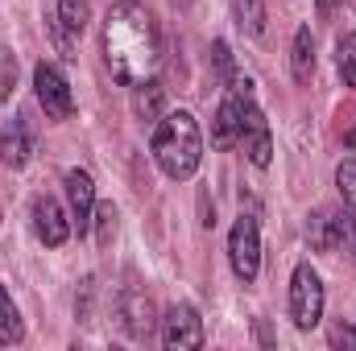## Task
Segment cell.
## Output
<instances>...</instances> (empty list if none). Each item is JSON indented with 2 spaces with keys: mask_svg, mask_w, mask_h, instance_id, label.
Instances as JSON below:
<instances>
[{
  "mask_svg": "<svg viewBox=\"0 0 356 351\" xmlns=\"http://www.w3.org/2000/svg\"><path fill=\"white\" fill-rule=\"evenodd\" d=\"M228 261H232V273H236L245 285L257 281V273H261V232H257V219H253V215H241V219L232 223Z\"/></svg>",
  "mask_w": 356,
  "mask_h": 351,
  "instance_id": "277c9868",
  "label": "cell"
},
{
  "mask_svg": "<svg viewBox=\"0 0 356 351\" xmlns=\"http://www.w3.org/2000/svg\"><path fill=\"white\" fill-rule=\"evenodd\" d=\"M332 348H344V351L356 348V331L348 323H336V327H332Z\"/></svg>",
  "mask_w": 356,
  "mask_h": 351,
  "instance_id": "cb8c5ba5",
  "label": "cell"
},
{
  "mask_svg": "<svg viewBox=\"0 0 356 351\" xmlns=\"http://www.w3.org/2000/svg\"><path fill=\"white\" fill-rule=\"evenodd\" d=\"M162 108H166V91L158 87L154 79H141V83H137V95H133V112L154 124V120L162 116Z\"/></svg>",
  "mask_w": 356,
  "mask_h": 351,
  "instance_id": "9a60e30c",
  "label": "cell"
},
{
  "mask_svg": "<svg viewBox=\"0 0 356 351\" xmlns=\"http://www.w3.org/2000/svg\"><path fill=\"white\" fill-rule=\"evenodd\" d=\"M33 232H38V240L50 244V248L67 244V236H71V219L63 215V207H58L50 194H38V198H33Z\"/></svg>",
  "mask_w": 356,
  "mask_h": 351,
  "instance_id": "9c48e42d",
  "label": "cell"
},
{
  "mask_svg": "<svg viewBox=\"0 0 356 351\" xmlns=\"http://www.w3.org/2000/svg\"><path fill=\"white\" fill-rule=\"evenodd\" d=\"M25 339V327H21V314L8 298V289L0 285V343H21Z\"/></svg>",
  "mask_w": 356,
  "mask_h": 351,
  "instance_id": "2e32d148",
  "label": "cell"
},
{
  "mask_svg": "<svg viewBox=\"0 0 356 351\" xmlns=\"http://www.w3.org/2000/svg\"><path fill=\"white\" fill-rule=\"evenodd\" d=\"M290 318L298 331H311L323 318V281L311 264H298L290 277Z\"/></svg>",
  "mask_w": 356,
  "mask_h": 351,
  "instance_id": "3957f363",
  "label": "cell"
},
{
  "mask_svg": "<svg viewBox=\"0 0 356 351\" xmlns=\"http://www.w3.org/2000/svg\"><path fill=\"white\" fill-rule=\"evenodd\" d=\"M336 4H340V0H315V12H319V21H327V17L336 12Z\"/></svg>",
  "mask_w": 356,
  "mask_h": 351,
  "instance_id": "d4e9b609",
  "label": "cell"
},
{
  "mask_svg": "<svg viewBox=\"0 0 356 351\" xmlns=\"http://www.w3.org/2000/svg\"><path fill=\"white\" fill-rule=\"evenodd\" d=\"M29 153H33L29 128H25L21 120L4 124V128H0V162H4V166H13V170H21V166L29 162Z\"/></svg>",
  "mask_w": 356,
  "mask_h": 351,
  "instance_id": "4fadbf2b",
  "label": "cell"
},
{
  "mask_svg": "<svg viewBox=\"0 0 356 351\" xmlns=\"http://www.w3.org/2000/svg\"><path fill=\"white\" fill-rule=\"evenodd\" d=\"M162 343H166L170 351L203 348V318H199V310H195V306L178 302V306L166 310V318H162Z\"/></svg>",
  "mask_w": 356,
  "mask_h": 351,
  "instance_id": "8992f818",
  "label": "cell"
},
{
  "mask_svg": "<svg viewBox=\"0 0 356 351\" xmlns=\"http://www.w3.org/2000/svg\"><path fill=\"white\" fill-rule=\"evenodd\" d=\"M336 186H340V194H344L348 211L356 215V157L340 162V170H336Z\"/></svg>",
  "mask_w": 356,
  "mask_h": 351,
  "instance_id": "44dd1931",
  "label": "cell"
},
{
  "mask_svg": "<svg viewBox=\"0 0 356 351\" xmlns=\"http://www.w3.org/2000/svg\"><path fill=\"white\" fill-rule=\"evenodd\" d=\"M154 162L162 166V174L175 178V182H186L199 170V162H203V137H199V124H195L191 112H166L158 120Z\"/></svg>",
  "mask_w": 356,
  "mask_h": 351,
  "instance_id": "7a4b0ae2",
  "label": "cell"
},
{
  "mask_svg": "<svg viewBox=\"0 0 356 351\" xmlns=\"http://www.w3.org/2000/svg\"><path fill=\"white\" fill-rule=\"evenodd\" d=\"M348 215H340V211H332V207H323V211H315L311 219H307V244L315 248V252H336L340 244H344V236H348Z\"/></svg>",
  "mask_w": 356,
  "mask_h": 351,
  "instance_id": "ba28073f",
  "label": "cell"
},
{
  "mask_svg": "<svg viewBox=\"0 0 356 351\" xmlns=\"http://www.w3.org/2000/svg\"><path fill=\"white\" fill-rule=\"evenodd\" d=\"M241 108H245V95H232V91H228V99L220 103V112H216V120H211V141H216L220 149H228V145L241 141Z\"/></svg>",
  "mask_w": 356,
  "mask_h": 351,
  "instance_id": "7c38bea8",
  "label": "cell"
},
{
  "mask_svg": "<svg viewBox=\"0 0 356 351\" xmlns=\"http://www.w3.org/2000/svg\"><path fill=\"white\" fill-rule=\"evenodd\" d=\"M67 198H71V215L79 223V232L91 228V215H95V182L88 170H71L67 174Z\"/></svg>",
  "mask_w": 356,
  "mask_h": 351,
  "instance_id": "8fae6325",
  "label": "cell"
},
{
  "mask_svg": "<svg viewBox=\"0 0 356 351\" xmlns=\"http://www.w3.org/2000/svg\"><path fill=\"white\" fill-rule=\"evenodd\" d=\"M344 145H348V149H356V128H348V132H344Z\"/></svg>",
  "mask_w": 356,
  "mask_h": 351,
  "instance_id": "484cf974",
  "label": "cell"
},
{
  "mask_svg": "<svg viewBox=\"0 0 356 351\" xmlns=\"http://www.w3.org/2000/svg\"><path fill=\"white\" fill-rule=\"evenodd\" d=\"M91 223H95V232H99V244H112V236H116V207H112V203H95Z\"/></svg>",
  "mask_w": 356,
  "mask_h": 351,
  "instance_id": "ffe728a7",
  "label": "cell"
},
{
  "mask_svg": "<svg viewBox=\"0 0 356 351\" xmlns=\"http://www.w3.org/2000/svg\"><path fill=\"white\" fill-rule=\"evenodd\" d=\"M120 323H124V331L133 335V339H149L154 335V302L145 298V293H137V289H129L124 298H120Z\"/></svg>",
  "mask_w": 356,
  "mask_h": 351,
  "instance_id": "30bf717a",
  "label": "cell"
},
{
  "mask_svg": "<svg viewBox=\"0 0 356 351\" xmlns=\"http://www.w3.org/2000/svg\"><path fill=\"white\" fill-rule=\"evenodd\" d=\"M241 145H245L249 162H253L257 170H266L269 157H273V141H269L266 116H261V108H257L253 99H245V108H241Z\"/></svg>",
  "mask_w": 356,
  "mask_h": 351,
  "instance_id": "52a82bcc",
  "label": "cell"
},
{
  "mask_svg": "<svg viewBox=\"0 0 356 351\" xmlns=\"http://www.w3.org/2000/svg\"><path fill=\"white\" fill-rule=\"evenodd\" d=\"M290 71H294V83H311V75H315V37H311V29H307V25L294 33Z\"/></svg>",
  "mask_w": 356,
  "mask_h": 351,
  "instance_id": "5bb4252c",
  "label": "cell"
},
{
  "mask_svg": "<svg viewBox=\"0 0 356 351\" xmlns=\"http://www.w3.org/2000/svg\"><path fill=\"white\" fill-rule=\"evenodd\" d=\"M17 87V58H13V50H0V103L13 95Z\"/></svg>",
  "mask_w": 356,
  "mask_h": 351,
  "instance_id": "7402d4cb",
  "label": "cell"
},
{
  "mask_svg": "<svg viewBox=\"0 0 356 351\" xmlns=\"http://www.w3.org/2000/svg\"><path fill=\"white\" fill-rule=\"evenodd\" d=\"M236 21L249 37L266 33V0H236Z\"/></svg>",
  "mask_w": 356,
  "mask_h": 351,
  "instance_id": "e0dca14e",
  "label": "cell"
},
{
  "mask_svg": "<svg viewBox=\"0 0 356 351\" xmlns=\"http://www.w3.org/2000/svg\"><path fill=\"white\" fill-rule=\"evenodd\" d=\"M104 58L116 83L137 87L141 79L154 75L158 58H162V42H158V21L149 17L145 4L137 0H116L108 8V25H104Z\"/></svg>",
  "mask_w": 356,
  "mask_h": 351,
  "instance_id": "6da1fadb",
  "label": "cell"
},
{
  "mask_svg": "<svg viewBox=\"0 0 356 351\" xmlns=\"http://www.w3.org/2000/svg\"><path fill=\"white\" fill-rule=\"evenodd\" d=\"M58 21H63L67 33H83L88 21H91V4L88 0H63L58 4Z\"/></svg>",
  "mask_w": 356,
  "mask_h": 351,
  "instance_id": "ac0fdd59",
  "label": "cell"
},
{
  "mask_svg": "<svg viewBox=\"0 0 356 351\" xmlns=\"http://www.w3.org/2000/svg\"><path fill=\"white\" fill-rule=\"evenodd\" d=\"M336 67H340V79L356 91V33H344L336 42Z\"/></svg>",
  "mask_w": 356,
  "mask_h": 351,
  "instance_id": "d6986e66",
  "label": "cell"
},
{
  "mask_svg": "<svg viewBox=\"0 0 356 351\" xmlns=\"http://www.w3.org/2000/svg\"><path fill=\"white\" fill-rule=\"evenodd\" d=\"M216 67H220V75H224V83L236 75V67H232V50H228V42H216Z\"/></svg>",
  "mask_w": 356,
  "mask_h": 351,
  "instance_id": "603a6c76",
  "label": "cell"
},
{
  "mask_svg": "<svg viewBox=\"0 0 356 351\" xmlns=\"http://www.w3.org/2000/svg\"><path fill=\"white\" fill-rule=\"evenodd\" d=\"M33 91H38V103H42V112H46L50 120H71L75 99H71V87H67V79H63L58 67L38 62V67H33Z\"/></svg>",
  "mask_w": 356,
  "mask_h": 351,
  "instance_id": "5b68a950",
  "label": "cell"
}]
</instances>
